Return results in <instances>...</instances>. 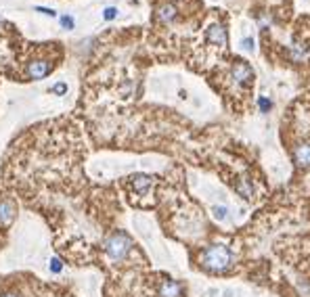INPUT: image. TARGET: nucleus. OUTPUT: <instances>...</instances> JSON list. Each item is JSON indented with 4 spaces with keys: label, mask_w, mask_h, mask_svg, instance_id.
Here are the masks:
<instances>
[{
    "label": "nucleus",
    "mask_w": 310,
    "mask_h": 297,
    "mask_svg": "<svg viewBox=\"0 0 310 297\" xmlns=\"http://www.w3.org/2000/svg\"><path fill=\"white\" fill-rule=\"evenodd\" d=\"M199 264L203 270L212 274H224L232 268V251L222 243H212L201 249Z\"/></svg>",
    "instance_id": "nucleus-1"
},
{
    "label": "nucleus",
    "mask_w": 310,
    "mask_h": 297,
    "mask_svg": "<svg viewBox=\"0 0 310 297\" xmlns=\"http://www.w3.org/2000/svg\"><path fill=\"white\" fill-rule=\"evenodd\" d=\"M103 247H105V253H107L109 260L122 261L132 251V239L126 235V232L117 230V232H114V235H109L107 239H105Z\"/></svg>",
    "instance_id": "nucleus-2"
},
{
    "label": "nucleus",
    "mask_w": 310,
    "mask_h": 297,
    "mask_svg": "<svg viewBox=\"0 0 310 297\" xmlns=\"http://www.w3.org/2000/svg\"><path fill=\"white\" fill-rule=\"evenodd\" d=\"M231 80L237 84V86H250L253 80V69L250 67V63L245 61H235L231 67Z\"/></svg>",
    "instance_id": "nucleus-3"
},
{
    "label": "nucleus",
    "mask_w": 310,
    "mask_h": 297,
    "mask_svg": "<svg viewBox=\"0 0 310 297\" xmlns=\"http://www.w3.org/2000/svg\"><path fill=\"white\" fill-rule=\"evenodd\" d=\"M51 72H53V63H48L44 59L32 61L30 65H27V69H25V74H27L30 80H42V77H46Z\"/></svg>",
    "instance_id": "nucleus-4"
},
{
    "label": "nucleus",
    "mask_w": 310,
    "mask_h": 297,
    "mask_svg": "<svg viewBox=\"0 0 310 297\" xmlns=\"http://www.w3.org/2000/svg\"><path fill=\"white\" fill-rule=\"evenodd\" d=\"M157 293H159V297H182L185 295V285L178 280H172V278H164L159 282Z\"/></svg>",
    "instance_id": "nucleus-5"
},
{
    "label": "nucleus",
    "mask_w": 310,
    "mask_h": 297,
    "mask_svg": "<svg viewBox=\"0 0 310 297\" xmlns=\"http://www.w3.org/2000/svg\"><path fill=\"white\" fill-rule=\"evenodd\" d=\"M206 38L210 44H216V46H224L227 44V32L220 23H210L206 27Z\"/></svg>",
    "instance_id": "nucleus-6"
},
{
    "label": "nucleus",
    "mask_w": 310,
    "mask_h": 297,
    "mask_svg": "<svg viewBox=\"0 0 310 297\" xmlns=\"http://www.w3.org/2000/svg\"><path fill=\"white\" fill-rule=\"evenodd\" d=\"M293 161L300 169L310 167V143H298L293 148Z\"/></svg>",
    "instance_id": "nucleus-7"
},
{
    "label": "nucleus",
    "mask_w": 310,
    "mask_h": 297,
    "mask_svg": "<svg viewBox=\"0 0 310 297\" xmlns=\"http://www.w3.org/2000/svg\"><path fill=\"white\" fill-rule=\"evenodd\" d=\"M155 182L153 176L149 174H135V176H130V186L132 190H135L136 195H145L147 190L151 188V185Z\"/></svg>",
    "instance_id": "nucleus-8"
},
{
    "label": "nucleus",
    "mask_w": 310,
    "mask_h": 297,
    "mask_svg": "<svg viewBox=\"0 0 310 297\" xmlns=\"http://www.w3.org/2000/svg\"><path fill=\"white\" fill-rule=\"evenodd\" d=\"M155 17H157L159 23H172V21L178 17V9L174 4L166 2V4H159L157 11H155Z\"/></svg>",
    "instance_id": "nucleus-9"
},
{
    "label": "nucleus",
    "mask_w": 310,
    "mask_h": 297,
    "mask_svg": "<svg viewBox=\"0 0 310 297\" xmlns=\"http://www.w3.org/2000/svg\"><path fill=\"white\" fill-rule=\"evenodd\" d=\"M15 203H13L11 199H2L0 201V224L2 226H9L13 220H15Z\"/></svg>",
    "instance_id": "nucleus-10"
},
{
    "label": "nucleus",
    "mask_w": 310,
    "mask_h": 297,
    "mask_svg": "<svg viewBox=\"0 0 310 297\" xmlns=\"http://www.w3.org/2000/svg\"><path fill=\"white\" fill-rule=\"evenodd\" d=\"M210 214H212V218L216 222H227L229 216H231L227 205H212V207H210Z\"/></svg>",
    "instance_id": "nucleus-11"
},
{
    "label": "nucleus",
    "mask_w": 310,
    "mask_h": 297,
    "mask_svg": "<svg viewBox=\"0 0 310 297\" xmlns=\"http://www.w3.org/2000/svg\"><path fill=\"white\" fill-rule=\"evenodd\" d=\"M235 188H237V193L241 195V197H245V199H252V195H253V188H252V185L248 180H239L237 185H235Z\"/></svg>",
    "instance_id": "nucleus-12"
},
{
    "label": "nucleus",
    "mask_w": 310,
    "mask_h": 297,
    "mask_svg": "<svg viewBox=\"0 0 310 297\" xmlns=\"http://www.w3.org/2000/svg\"><path fill=\"white\" fill-rule=\"evenodd\" d=\"M258 109L262 111L264 115H266V113H271V109H272V101H271L269 96L260 94V96H258Z\"/></svg>",
    "instance_id": "nucleus-13"
},
{
    "label": "nucleus",
    "mask_w": 310,
    "mask_h": 297,
    "mask_svg": "<svg viewBox=\"0 0 310 297\" xmlns=\"http://www.w3.org/2000/svg\"><path fill=\"white\" fill-rule=\"evenodd\" d=\"M241 48H243L245 53H250V55L256 51V40H253V36H245V38L241 40Z\"/></svg>",
    "instance_id": "nucleus-14"
},
{
    "label": "nucleus",
    "mask_w": 310,
    "mask_h": 297,
    "mask_svg": "<svg viewBox=\"0 0 310 297\" xmlns=\"http://www.w3.org/2000/svg\"><path fill=\"white\" fill-rule=\"evenodd\" d=\"M59 21H61L63 30H74V17L72 15H61Z\"/></svg>",
    "instance_id": "nucleus-15"
},
{
    "label": "nucleus",
    "mask_w": 310,
    "mask_h": 297,
    "mask_svg": "<svg viewBox=\"0 0 310 297\" xmlns=\"http://www.w3.org/2000/svg\"><path fill=\"white\" fill-rule=\"evenodd\" d=\"M51 93H53V94H59V96H61V94H65V93H67V84H65V82L55 84V86L51 88Z\"/></svg>",
    "instance_id": "nucleus-16"
},
{
    "label": "nucleus",
    "mask_w": 310,
    "mask_h": 297,
    "mask_svg": "<svg viewBox=\"0 0 310 297\" xmlns=\"http://www.w3.org/2000/svg\"><path fill=\"white\" fill-rule=\"evenodd\" d=\"M103 17L107 19V21H114L117 17V9H116V6H107V9L103 11Z\"/></svg>",
    "instance_id": "nucleus-17"
},
{
    "label": "nucleus",
    "mask_w": 310,
    "mask_h": 297,
    "mask_svg": "<svg viewBox=\"0 0 310 297\" xmlns=\"http://www.w3.org/2000/svg\"><path fill=\"white\" fill-rule=\"evenodd\" d=\"M61 270H63V264H61V260H59V258H53V260H51V272L59 274Z\"/></svg>",
    "instance_id": "nucleus-18"
},
{
    "label": "nucleus",
    "mask_w": 310,
    "mask_h": 297,
    "mask_svg": "<svg viewBox=\"0 0 310 297\" xmlns=\"http://www.w3.org/2000/svg\"><path fill=\"white\" fill-rule=\"evenodd\" d=\"M36 11H38V13H44V15H51V17L55 15V11H51V9H44V6H36Z\"/></svg>",
    "instance_id": "nucleus-19"
},
{
    "label": "nucleus",
    "mask_w": 310,
    "mask_h": 297,
    "mask_svg": "<svg viewBox=\"0 0 310 297\" xmlns=\"http://www.w3.org/2000/svg\"><path fill=\"white\" fill-rule=\"evenodd\" d=\"M2 297H19V295H17V293H4Z\"/></svg>",
    "instance_id": "nucleus-20"
}]
</instances>
